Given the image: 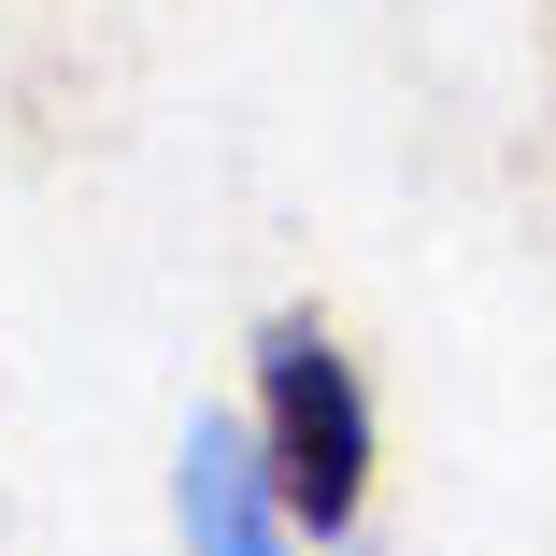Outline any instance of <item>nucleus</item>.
<instances>
[{
  "label": "nucleus",
  "instance_id": "nucleus-2",
  "mask_svg": "<svg viewBox=\"0 0 556 556\" xmlns=\"http://www.w3.org/2000/svg\"><path fill=\"white\" fill-rule=\"evenodd\" d=\"M172 542H186V556H300L286 500H271V471H257V442H243L229 414H200V428L172 442Z\"/></svg>",
  "mask_w": 556,
  "mask_h": 556
},
{
  "label": "nucleus",
  "instance_id": "nucleus-1",
  "mask_svg": "<svg viewBox=\"0 0 556 556\" xmlns=\"http://www.w3.org/2000/svg\"><path fill=\"white\" fill-rule=\"evenodd\" d=\"M243 442H257V471H271V500H286L300 542H343L371 514V386H357V357H343L328 314H271L257 328V414H243Z\"/></svg>",
  "mask_w": 556,
  "mask_h": 556
}]
</instances>
